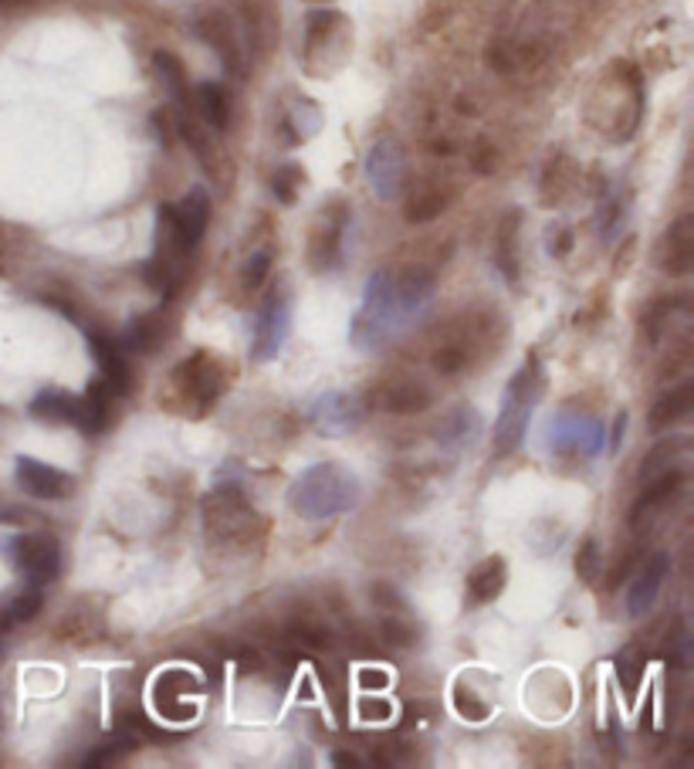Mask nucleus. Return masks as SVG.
<instances>
[{
	"instance_id": "nucleus-10",
	"label": "nucleus",
	"mask_w": 694,
	"mask_h": 769,
	"mask_svg": "<svg viewBox=\"0 0 694 769\" xmlns=\"http://www.w3.org/2000/svg\"><path fill=\"white\" fill-rule=\"evenodd\" d=\"M308 421L322 437H343L362 424V403L353 393L326 390L308 403Z\"/></svg>"
},
{
	"instance_id": "nucleus-7",
	"label": "nucleus",
	"mask_w": 694,
	"mask_h": 769,
	"mask_svg": "<svg viewBox=\"0 0 694 769\" xmlns=\"http://www.w3.org/2000/svg\"><path fill=\"white\" fill-rule=\"evenodd\" d=\"M204 526L210 529V535L217 539H235V535H248L254 529V516L251 506L241 495L238 485H217L207 499H204Z\"/></svg>"
},
{
	"instance_id": "nucleus-32",
	"label": "nucleus",
	"mask_w": 694,
	"mask_h": 769,
	"mask_svg": "<svg viewBox=\"0 0 694 769\" xmlns=\"http://www.w3.org/2000/svg\"><path fill=\"white\" fill-rule=\"evenodd\" d=\"M468 367V349L465 346H441L434 353V370L437 373H457V370H465Z\"/></svg>"
},
{
	"instance_id": "nucleus-35",
	"label": "nucleus",
	"mask_w": 694,
	"mask_h": 769,
	"mask_svg": "<svg viewBox=\"0 0 694 769\" xmlns=\"http://www.w3.org/2000/svg\"><path fill=\"white\" fill-rule=\"evenodd\" d=\"M359 718L369 722V726H377V722H390L393 718V705L383 702V698H362L359 702Z\"/></svg>"
},
{
	"instance_id": "nucleus-16",
	"label": "nucleus",
	"mask_w": 694,
	"mask_h": 769,
	"mask_svg": "<svg viewBox=\"0 0 694 769\" xmlns=\"http://www.w3.org/2000/svg\"><path fill=\"white\" fill-rule=\"evenodd\" d=\"M91 356L99 359V380L119 397L132 387V373L126 364V349L106 336H91Z\"/></svg>"
},
{
	"instance_id": "nucleus-21",
	"label": "nucleus",
	"mask_w": 694,
	"mask_h": 769,
	"mask_svg": "<svg viewBox=\"0 0 694 769\" xmlns=\"http://www.w3.org/2000/svg\"><path fill=\"white\" fill-rule=\"evenodd\" d=\"M691 397H694V383H691V380H684L681 387L661 393V400L651 407V418H647L651 431H668V427H674L677 421H684L687 411H691Z\"/></svg>"
},
{
	"instance_id": "nucleus-26",
	"label": "nucleus",
	"mask_w": 694,
	"mask_h": 769,
	"mask_svg": "<svg viewBox=\"0 0 694 769\" xmlns=\"http://www.w3.org/2000/svg\"><path fill=\"white\" fill-rule=\"evenodd\" d=\"M617 678H620L627 698H633L637 689H640V678H643V654H640L637 645H630V648H623L617 654Z\"/></svg>"
},
{
	"instance_id": "nucleus-2",
	"label": "nucleus",
	"mask_w": 694,
	"mask_h": 769,
	"mask_svg": "<svg viewBox=\"0 0 694 769\" xmlns=\"http://www.w3.org/2000/svg\"><path fill=\"white\" fill-rule=\"evenodd\" d=\"M362 485L339 462H318L305 468L289 488V509L305 522H329L359 506Z\"/></svg>"
},
{
	"instance_id": "nucleus-29",
	"label": "nucleus",
	"mask_w": 694,
	"mask_h": 769,
	"mask_svg": "<svg viewBox=\"0 0 694 769\" xmlns=\"http://www.w3.org/2000/svg\"><path fill=\"white\" fill-rule=\"evenodd\" d=\"M444 207H447V194H444V191H424V194H416V197L406 204V217H410L413 224L434 220Z\"/></svg>"
},
{
	"instance_id": "nucleus-17",
	"label": "nucleus",
	"mask_w": 694,
	"mask_h": 769,
	"mask_svg": "<svg viewBox=\"0 0 694 769\" xmlns=\"http://www.w3.org/2000/svg\"><path fill=\"white\" fill-rule=\"evenodd\" d=\"M31 414L37 421H48V424H82V397L65 393V390H41L31 400Z\"/></svg>"
},
{
	"instance_id": "nucleus-24",
	"label": "nucleus",
	"mask_w": 694,
	"mask_h": 769,
	"mask_svg": "<svg viewBox=\"0 0 694 769\" xmlns=\"http://www.w3.org/2000/svg\"><path fill=\"white\" fill-rule=\"evenodd\" d=\"M197 109L204 116V122L214 129V132H224L227 129V119H230V109H227V96L224 88L217 82H204L197 88Z\"/></svg>"
},
{
	"instance_id": "nucleus-33",
	"label": "nucleus",
	"mask_w": 694,
	"mask_h": 769,
	"mask_svg": "<svg viewBox=\"0 0 694 769\" xmlns=\"http://www.w3.org/2000/svg\"><path fill=\"white\" fill-rule=\"evenodd\" d=\"M599 546L593 539H586L583 546H579V556H576V573H579V580H586V583H593L596 576H599Z\"/></svg>"
},
{
	"instance_id": "nucleus-34",
	"label": "nucleus",
	"mask_w": 694,
	"mask_h": 769,
	"mask_svg": "<svg viewBox=\"0 0 694 769\" xmlns=\"http://www.w3.org/2000/svg\"><path fill=\"white\" fill-rule=\"evenodd\" d=\"M268 271H271V251H258V254H251V261L245 264V289H248V292L261 289V285H264V279H268Z\"/></svg>"
},
{
	"instance_id": "nucleus-8",
	"label": "nucleus",
	"mask_w": 694,
	"mask_h": 769,
	"mask_svg": "<svg viewBox=\"0 0 694 769\" xmlns=\"http://www.w3.org/2000/svg\"><path fill=\"white\" fill-rule=\"evenodd\" d=\"M173 380H176L180 393L187 397V400H194L197 407L217 403V400L224 397V390H227V370H224L220 359L210 356V353H194V356H187V359H183V364L176 367Z\"/></svg>"
},
{
	"instance_id": "nucleus-4",
	"label": "nucleus",
	"mask_w": 694,
	"mask_h": 769,
	"mask_svg": "<svg viewBox=\"0 0 694 769\" xmlns=\"http://www.w3.org/2000/svg\"><path fill=\"white\" fill-rule=\"evenodd\" d=\"M542 444L552 455H583V458H596L599 451L607 447V427L604 421H596L593 414H579V411H560L552 414L545 431H542Z\"/></svg>"
},
{
	"instance_id": "nucleus-13",
	"label": "nucleus",
	"mask_w": 694,
	"mask_h": 769,
	"mask_svg": "<svg viewBox=\"0 0 694 769\" xmlns=\"http://www.w3.org/2000/svg\"><path fill=\"white\" fill-rule=\"evenodd\" d=\"M668 573H671V556H668L664 550L651 553V556H647V560L640 563V570H637V576H633V583H630V594H627V610H630V617H647V614L654 610Z\"/></svg>"
},
{
	"instance_id": "nucleus-11",
	"label": "nucleus",
	"mask_w": 694,
	"mask_h": 769,
	"mask_svg": "<svg viewBox=\"0 0 694 769\" xmlns=\"http://www.w3.org/2000/svg\"><path fill=\"white\" fill-rule=\"evenodd\" d=\"M197 678L191 671H163L153 685L156 712L166 722H194L197 718Z\"/></svg>"
},
{
	"instance_id": "nucleus-19",
	"label": "nucleus",
	"mask_w": 694,
	"mask_h": 769,
	"mask_svg": "<svg viewBox=\"0 0 694 769\" xmlns=\"http://www.w3.org/2000/svg\"><path fill=\"white\" fill-rule=\"evenodd\" d=\"M508 583V563L501 556H488L478 563V570L468 576V604H491Z\"/></svg>"
},
{
	"instance_id": "nucleus-5",
	"label": "nucleus",
	"mask_w": 694,
	"mask_h": 769,
	"mask_svg": "<svg viewBox=\"0 0 694 769\" xmlns=\"http://www.w3.org/2000/svg\"><path fill=\"white\" fill-rule=\"evenodd\" d=\"M0 553L8 556V563L14 570L24 573V580L31 586H44L52 583L62 570V546L55 535L44 532H24V535H11L8 542H0Z\"/></svg>"
},
{
	"instance_id": "nucleus-15",
	"label": "nucleus",
	"mask_w": 694,
	"mask_h": 769,
	"mask_svg": "<svg viewBox=\"0 0 694 769\" xmlns=\"http://www.w3.org/2000/svg\"><path fill=\"white\" fill-rule=\"evenodd\" d=\"M366 176H369V184H373L377 197L393 201L403 180V150L393 140H380L366 156Z\"/></svg>"
},
{
	"instance_id": "nucleus-3",
	"label": "nucleus",
	"mask_w": 694,
	"mask_h": 769,
	"mask_svg": "<svg viewBox=\"0 0 694 769\" xmlns=\"http://www.w3.org/2000/svg\"><path fill=\"white\" fill-rule=\"evenodd\" d=\"M542 390H545L542 364H539V356H529L522 370H516L505 387L501 414L495 424V455H512V451L525 441V431H529V421H532V411H535Z\"/></svg>"
},
{
	"instance_id": "nucleus-20",
	"label": "nucleus",
	"mask_w": 694,
	"mask_h": 769,
	"mask_svg": "<svg viewBox=\"0 0 694 769\" xmlns=\"http://www.w3.org/2000/svg\"><path fill=\"white\" fill-rule=\"evenodd\" d=\"M200 37L210 44V48L220 55V62L227 65V68H241V62H238V34H235V21L230 18H224V14H207L200 24Z\"/></svg>"
},
{
	"instance_id": "nucleus-36",
	"label": "nucleus",
	"mask_w": 694,
	"mask_h": 769,
	"mask_svg": "<svg viewBox=\"0 0 694 769\" xmlns=\"http://www.w3.org/2000/svg\"><path fill=\"white\" fill-rule=\"evenodd\" d=\"M359 685L362 689H387L390 685V674L380 671V668H362L359 671Z\"/></svg>"
},
{
	"instance_id": "nucleus-31",
	"label": "nucleus",
	"mask_w": 694,
	"mask_h": 769,
	"mask_svg": "<svg viewBox=\"0 0 694 769\" xmlns=\"http://www.w3.org/2000/svg\"><path fill=\"white\" fill-rule=\"evenodd\" d=\"M299 187H302V170L299 166H285V170L274 173V197L282 204H295Z\"/></svg>"
},
{
	"instance_id": "nucleus-25",
	"label": "nucleus",
	"mask_w": 694,
	"mask_h": 769,
	"mask_svg": "<svg viewBox=\"0 0 694 769\" xmlns=\"http://www.w3.org/2000/svg\"><path fill=\"white\" fill-rule=\"evenodd\" d=\"M380 635H383V641H387V645H393V648H413V645H416V638H421V630H416V624H413L406 614L383 610Z\"/></svg>"
},
{
	"instance_id": "nucleus-28",
	"label": "nucleus",
	"mask_w": 694,
	"mask_h": 769,
	"mask_svg": "<svg viewBox=\"0 0 694 769\" xmlns=\"http://www.w3.org/2000/svg\"><path fill=\"white\" fill-rule=\"evenodd\" d=\"M516 228H519V217L512 214V217H508V224H501V241H498V268L508 275V282H516V279H519Z\"/></svg>"
},
{
	"instance_id": "nucleus-38",
	"label": "nucleus",
	"mask_w": 694,
	"mask_h": 769,
	"mask_svg": "<svg viewBox=\"0 0 694 769\" xmlns=\"http://www.w3.org/2000/svg\"><path fill=\"white\" fill-rule=\"evenodd\" d=\"M0 4H14V0H0Z\"/></svg>"
},
{
	"instance_id": "nucleus-6",
	"label": "nucleus",
	"mask_w": 694,
	"mask_h": 769,
	"mask_svg": "<svg viewBox=\"0 0 694 769\" xmlns=\"http://www.w3.org/2000/svg\"><path fill=\"white\" fill-rule=\"evenodd\" d=\"M207 220H210V201L200 187L191 191L176 207L160 210V228L170 235V241L180 248V254H191L200 245V238L207 231Z\"/></svg>"
},
{
	"instance_id": "nucleus-1",
	"label": "nucleus",
	"mask_w": 694,
	"mask_h": 769,
	"mask_svg": "<svg viewBox=\"0 0 694 769\" xmlns=\"http://www.w3.org/2000/svg\"><path fill=\"white\" fill-rule=\"evenodd\" d=\"M434 289L437 282L427 268H406L400 275H393V271L369 275L362 302L349 323V343L356 349L383 346L416 319V312L434 299Z\"/></svg>"
},
{
	"instance_id": "nucleus-30",
	"label": "nucleus",
	"mask_w": 694,
	"mask_h": 769,
	"mask_svg": "<svg viewBox=\"0 0 694 769\" xmlns=\"http://www.w3.org/2000/svg\"><path fill=\"white\" fill-rule=\"evenodd\" d=\"M37 610H41V586H24V594H18L14 597V604L8 607V624L11 620H31V617H37Z\"/></svg>"
},
{
	"instance_id": "nucleus-12",
	"label": "nucleus",
	"mask_w": 694,
	"mask_h": 769,
	"mask_svg": "<svg viewBox=\"0 0 694 769\" xmlns=\"http://www.w3.org/2000/svg\"><path fill=\"white\" fill-rule=\"evenodd\" d=\"M14 475H18V485L31 495V499H41V502H62L75 488V478L68 472H62L55 465H44L37 458H28V455L18 458Z\"/></svg>"
},
{
	"instance_id": "nucleus-14",
	"label": "nucleus",
	"mask_w": 694,
	"mask_h": 769,
	"mask_svg": "<svg viewBox=\"0 0 694 769\" xmlns=\"http://www.w3.org/2000/svg\"><path fill=\"white\" fill-rule=\"evenodd\" d=\"M654 261L661 271H668V275H674V279L691 271V264H694V220L687 214L677 217L664 231V238L654 251Z\"/></svg>"
},
{
	"instance_id": "nucleus-22",
	"label": "nucleus",
	"mask_w": 694,
	"mask_h": 769,
	"mask_svg": "<svg viewBox=\"0 0 694 769\" xmlns=\"http://www.w3.org/2000/svg\"><path fill=\"white\" fill-rule=\"evenodd\" d=\"M478 427H481V414L475 411V407H457V411L441 424V447L444 451L468 447L475 441Z\"/></svg>"
},
{
	"instance_id": "nucleus-9",
	"label": "nucleus",
	"mask_w": 694,
	"mask_h": 769,
	"mask_svg": "<svg viewBox=\"0 0 694 769\" xmlns=\"http://www.w3.org/2000/svg\"><path fill=\"white\" fill-rule=\"evenodd\" d=\"M289 326H292V305H289V295H285V285H274L258 312V323H254V359L258 364H268V359L278 356V349H282L285 336H289Z\"/></svg>"
},
{
	"instance_id": "nucleus-37",
	"label": "nucleus",
	"mask_w": 694,
	"mask_h": 769,
	"mask_svg": "<svg viewBox=\"0 0 694 769\" xmlns=\"http://www.w3.org/2000/svg\"><path fill=\"white\" fill-rule=\"evenodd\" d=\"M623 431H627V414H620V418H617L614 431L607 434V447H614V451H617V447H620V441H623Z\"/></svg>"
},
{
	"instance_id": "nucleus-18",
	"label": "nucleus",
	"mask_w": 694,
	"mask_h": 769,
	"mask_svg": "<svg viewBox=\"0 0 694 769\" xmlns=\"http://www.w3.org/2000/svg\"><path fill=\"white\" fill-rule=\"evenodd\" d=\"M377 403L383 407V411L390 414H421L424 407L431 403L424 383L416 380H393V383H383L377 390Z\"/></svg>"
},
{
	"instance_id": "nucleus-27",
	"label": "nucleus",
	"mask_w": 694,
	"mask_h": 769,
	"mask_svg": "<svg viewBox=\"0 0 694 769\" xmlns=\"http://www.w3.org/2000/svg\"><path fill=\"white\" fill-rule=\"evenodd\" d=\"M289 638L292 641H299V645H305V648H315V651H326L329 645H333V635L326 627H322L318 620H312V617H299V620H292L289 624Z\"/></svg>"
},
{
	"instance_id": "nucleus-23",
	"label": "nucleus",
	"mask_w": 694,
	"mask_h": 769,
	"mask_svg": "<svg viewBox=\"0 0 694 769\" xmlns=\"http://www.w3.org/2000/svg\"><path fill=\"white\" fill-rule=\"evenodd\" d=\"M153 72L156 78L163 82L166 96L176 102V106H187L191 102V85H187V68H183V62L170 52H153Z\"/></svg>"
}]
</instances>
